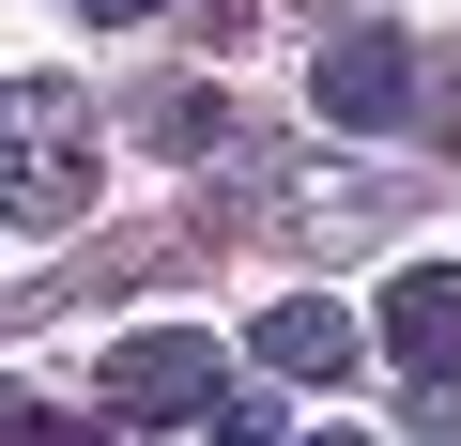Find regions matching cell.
Instances as JSON below:
<instances>
[{"label": "cell", "instance_id": "6da1fadb", "mask_svg": "<svg viewBox=\"0 0 461 446\" xmlns=\"http://www.w3.org/2000/svg\"><path fill=\"white\" fill-rule=\"evenodd\" d=\"M93 215V108L62 77H0V232H77Z\"/></svg>", "mask_w": 461, "mask_h": 446}, {"label": "cell", "instance_id": "8fae6325", "mask_svg": "<svg viewBox=\"0 0 461 446\" xmlns=\"http://www.w3.org/2000/svg\"><path fill=\"white\" fill-rule=\"evenodd\" d=\"M0 323H16V293H0Z\"/></svg>", "mask_w": 461, "mask_h": 446}, {"label": "cell", "instance_id": "8992f818", "mask_svg": "<svg viewBox=\"0 0 461 446\" xmlns=\"http://www.w3.org/2000/svg\"><path fill=\"white\" fill-rule=\"evenodd\" d=\"M139 139H154V154H215L230 123H215V93H200V77H154V93H139Z\"/></svg>", "mask_w": 461, "mask_h": 446}, {"label": "cell", "instance_id": "5b68a950", "mask_svg": "<svg viewBox=\"0 0 461 446\" xmlns=\"http://www.w3.org/2000/svg\"><path fill=\"white\" fill-rule=\"evenodd\" d=\"M262 369H277V385H339V369H354V308H339V293H277V308H262Z\"/></svg>", "mask_w": 461, "mask_h": 446}, {"label": "cell", "instance_id": "ba28073f", "mask_svg": "<svg viewBox=\"0 0 461 446\" xmlns=\"http://www.w3.org/2000/svg\"><path fill=\"white\" fill-rule=\"evenodd\" d=\"M200 431H215V446H293V431H277V400H215Z\"/></svg>", "mask_w": 461, "mask_h": 446}, {"label": "cell", "instance_id": "277c9868", "mask_svg": "<svg viewBox=\"0 0 461 446\" xmlns=\"http://www.w3.org/2000/svg\"><path fill=\"white\" fill-rule=\"evenodd\" d=\"M384 354H400L415 385H461V278H446V262H400V278H384Z\"/></svg>", "mask_w": 461, "mask_h": 446}, {"label": "cell", "instance_id": "3957f363", "mask_svg": "<svg viewBox=\"0 0 461 446\" xmlns=\"http://www.w3.org/2000/svg\"><path fill=\"white\" fill-rule=\"evenodd\" d=\"M108 400L185 431V415H215V400H230V369H215V339H200V323H139V339L108 354Z\"/></svg>", "mask_w": 461, "mask_h": 446}, {"label": "cell", "instance_id": "7a4b0ae2", "mask_svg": "<svg viewBox=\"0 0 461 446\" xmlns=\"http://www.w3.org/2000/svg\"><path fill=\"white\" fill-rule=\"evenodd\" d=\"M308 108H323L339 139H400V123H415V32H369V16L323 32V47H308Z\"/></svg>", "mask_w": 461, "mask_h": 446}, {"label": "cell", "instance_id": "9c48e42d", "mask_svg": "<svg viewBox=\"0 0 461 446\" xmlns=\"http://www.w3.org/2000/svg\"><path fill=\"white\" fill-rule=\"evenodd\" d=\"M77 16H93V32H139V16H154V0H77Z\"/></svg>", "mask_w": 461, "mask_h": 446}, {"label": "cell", "instance_id": "52a82bcc", "mask_svg": "<svg viewBox=\"0 0 461 446\" xmlns=\"http://www.w3.org/2000/svg\"><path fill=\"white\" fill-rule=\"evenodd\" d=\"M0 446H108V431H93V415H47L32 385H0Z\"/></svg>", "mask_w": 461, "mask_h": 446}, {"label": "cell", "instance_id": "30bf717a", "mask_svg": "<svg viewBox=\"0 0 461 446\" xmlns=\"http://www.w3.org/2000/svg\"><path fill=\"white\" fill-rule=\"evenodd\" d=\"M308 446H369V431H308Z\"/></svg>", "mask_w": 461, "mask_h": 446}]
</instances>
